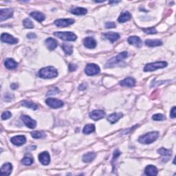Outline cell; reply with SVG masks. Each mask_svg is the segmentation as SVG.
<instances>
[{
    "label": "cell",
    "mask_w": 176,
    "mask_h": 176,
    "mask_svg": "<svg viewBox=\"0 0 176 176\" xmlns=\"http://www.w3.org/2000/svg\"><path fill=\"white\" fill-rule=\"evenodd\" d=\"M38 75L39 77L49 79V78L57 77L58 76V72L57 69L54 67L48 66L41 69L39 72Z\"/></svg>",
    "instance_id": "obj_1"
},
{
    "label": "cell",
    "mask_w": 176,
    "mask_h": 176,
    "mask_svg": "<svg viewBox=\"0 0 176 176\" xmlns=\"http://www.w3.org/2000/svg\"><path fill=\"white\" fill-rule=\"evenodd\" d=\"M158 137H159V132L151 131L147 134H145V135L140 136V137L138 138V141L139 142L141 143V144L148 145L155 142V141L158 138Z\"/></svg>",
    "instance_id": "obj_2"
},
{
    "label": "cell",
    "mask_w": 176,
    "mask_h": 176,
    "mask_svg": "<svg viewBox=\"0 0 176 176\" xmlns=\"http://www.w3.org/2000/svg\"><path fill=\"white\" fill-rule=\"evenodd\" d=\"M128 57V53L127 52H122L117 55L116 57L112 58L106 64V68H113L116 65L119 63L122 60L125 59Z\"/></svg>",
    "instance_id": "obj_3"
},
{
    "label": "cell",
    "mask_w": 176,
    "mask_h": 176,
    "mask_svg": "<svg viewBox=\"0 0 176 176\" xmlns=\"http://www.w3.org/2000/svg\"><path fill=\"white\" fill-rule=\"evenodd\" d=\"M54 35L63 41H74L77 39L76 34L71 32H56L54 33Z\"/></svg>",
    "instance_id": "obj_4"
},
{
    "label": "cell",
    "mask_w": 176,
    "mask_h": 176,
    "mask_svg": "<svg viewBox=\"0 0 176 176\" xmlns=\"http://www.w3.org/2000/svg\"><path fill=\"white\" fill-rule=\"evenodd\" d=\"M168 63L166 61H158L147 64L144 68L145 72H153L156 70L157 69L164 68L167 66Z\"/></svg>",
    "instance_id": "obj_5"
},
{
    "label": "cell",
    "mask_w": 176,
    "mask_h": 176,
    "mask_svg": "<svg viewBox=\"0 0 176 176\" xmlns=\"http://www.w3.org/2000/svg\"><path fill=\"white\" fill-rule=\"evenodd\" d=\"M101 69L98 65L94 63L87 64L85 69V72L87 76H94L100 72Z\"/></svg>",
    "instance_id": "obj_6"
},
{
    "label": "cell",
    "mask_w": 176,
    "mask_h": 176,
    "mask_svg": "<svg viewBox=\"0 0 176 176\" xmlns=\"http://www.w3.org/2000/svg\"><path fill=\"white\" fill-rule=\"evenodd\" d=\"M45 103L49 107L53 109H58L61 108L63 106V102L59 100V99L53 98H48L46 99Z\"/></svg>",
    "instance_id": "obj_7"
},
{
    "label": "cell",
    "mask_w": 176,
    "mask_h": 176,
    "mask_svg": "<svg viewBox=\"0 0 176 176\" xmlns=\"http://www.w3.org/2000/svg\"><path fill=\"white\" fill-rule=\"evenodd\" d=\"M13 15V10L10 8L1 9L0 10V21L3 22L8 19H10Z\"/></svg>",
    "instance_id": "obj_8"
},
{
    "label": "cell",
    "mask_w": 176,
    "mask_h": 176,
    "mask_svg": "<svg viewBox=\"0 0 176 176\" xmlns=\"http://www.w3.org/2000/svg\"><path fill=\"white\" fill-rule=\"evenodd\" d=\"M21 119H22L25 125V126L29 127L30 129H34L36 127L37 122L34 120L32 119L29 116L22 115Z\"/></svg>",
    "instance_id": "obj_9"
},
{
    "label": "cell",
    "mask_w": 176,
    "mask_h": 176,
    "mask_svg": "<svg viewBox=\"0 0 176 176\" xmlns=\"http://www.w3.org/2000/svg\"><path fill=\"white\" fill-rule=\"evenodd\" d=\"M75 23V20L72 19H60L54 21V24L58 27L69 26Z\"/></svg>",
    "instance_id": "obj_10"
},
{
    "label": "cell",
    "mask_w": 176,
    "mask_h": 176,
    "mask_svg": "<svg viewBox=\"0 0 176 176\" xmlns=\"http://www.w3.org/2000/svg\"><path fill=\"white\" fill-rule=\"evenodd\" d=\"M1 40L4 43L9 44H15L18 42V39L8 33H3L1 35Z\"/></svg>",
    "instance_id": "obj_11"
},
{
    "label": "cell",
    "mask_w": 176,
    "mask_h": 176,
    "mask_svg": "<svg viewBox=\"0 0 176 176\" xmlns=\"http://www.w3.org/2000/svg\"><path fill=\"white\" fill-rule=\"evenodd\" d=\"M105 116V112L103 110H94L89 113V117L94 120H98L103 119Z\"/></svg>",
    "instance_id": "obj_12"
},
{
    "label": "cell",
    "mask_w": 176,
    "mask_h": 176,
    "mask_svg": "<svg viewBox=\"0 0 176 176\" xmlns=\"http://www.w3.org/2000/svg\"><path fill=\"white\" fill-rule=\"evenodd\" d=\"M10 142L16 146H22L26 142V138L24 136H16L10 138Z\"/></svg>",
    "instance_id": "obj_13"
},
{
    "label": "cell",
    "mask_w": 176,
    "mask_h": 176,
    "mask_svg": "<svg viewBox=\"0 0 176 176\" xmlns=\"http://www.w3.org/2000/svg\"><path fill=\"white\" fill-rule=\"evenodd\" d=\"M39 160L43 165H48L50 163V154L47 151H43L39 155Z\"/></svg>",
    "instance_id": "obj_14"
},
{
    "label": "cell",
    "mask_w": 176,
    "mask_h": 176,
    "mask_svg": "<svg viewBox=\"0 0 176 176\" xmlns=\"http://www.w3.org/2000/svg\"><path fill=\"white\" fill-rule=\"evenodd\" d=\"M13 166L10 163H5L1 167V175L3 176H8L11 174Z\"/></svg>",
    "instance_id": "obj_15"
},
{
    "label": "cell",
    "mask_w": 176,
    "mask_h": 176,
    "mask_svg": "<svg viewBox=\"0 0 176 176\" xmlns=\"http://www.w3.org/2000/svg\"><path fill=\"white\" fill-rule=\"evenodd\" d=\"M120 85L122 87H134L136 85V81L131 77H127L120 82Z\"/></svg>",
    "instance_id": "obj_16"
},
{
    "label": "cell",
    "mask_w": 176,
    "mask_h": 176,
    "mask_svg": "<svg viewBox=\"0 0 176 176\" xmlns=\"http://www.w3.org/2000/svg\"><path fill=\"white\" fill-rule=\"evenodd\" d=\"M122 116H123V114L122 113H113L112 114L109 115L107 119L110 123L114 124L121 119Z\"/></svg>",
    "instance_id": "obj_17"
},
{
    "label": "cell",
    "mask_w": 176,
    "mask_h": 176,
    "mask_svg": "<svg viewBox=\"0 0 176 176\" xmlns=\"http://www.w3.org/2000/svg\"><path fill=\"white\" fill-rule=\"evenodd\" d=\"M83 44L87 48L93 49V48H96L97 43L96 40L92 37H86L83 41Z\"/></svg>",
    "instance_id": "obj_18"
},
{
    "label": "cell",
    "mask_w": 176,
    "mask_h": 176,
    "mask_svg": "<svg viewBox=\"0 0 176 176\" xmlns=\"http://www.w3.org/2000/svg\"><path fill=\"white\" fill-rule=\"evenodd\" d=\"M45 44L48 49L50 50H54L58 45L57 41L53 38H48L45 41Z\"/></svg>",
    "instance_id": "obj_19"
},
{
    "label": "cell",
    "mask_w": 176,
    "mask_h": 176,
    "mask_svg": "<svg viewBox=\"0 0 176 176\" xmlns=\"http://www.w3.org/2000/svg\"><path fill=\"white\" fill-rule=\"evenodd\" d=\"M128 42L129 43L131 44V45H133L138 48L141 47L142 44V40L140 39V37H136V36H132V37H129Z\"/></svg>",
    "instance_id": "obj_20"
},
{
    "label": "cell",
    "mask_w": 176,
    "mask_h": 176,
    "mask_svg": "<svg viewBox=\"0 0 176 176\" xmlns=\"http://www.w3.org/2000/svg\"><path fill=\"white\" fill-rule=\"evenodd\" d=\"M105 37L110 40L111 42H114V41H117L118 39L120 38V34L119 33H116V32H107V33H105L103 34Z\"/></svg>",
    "instance_id": "obj_21"
},
{
    "label": "cell",
    "mask_w": 176,
    "mask_h": 176,
    "mask_svg": "<svg viewBox=\"0 0 176 176\" xmlns=\"http://www.w3.org/2000/svg\"><path fill=\"white\" fill-rule=\"evenodd\" d=\"M145 173L147 175L155 176L157 175L158 171H157V169L156 167V166L153 165H149L145 168Z\"/></svg>",
    "instance_id": "obj_22"
},
{
    "label": "cell",
    "mask_w": 176,
    "mask_h": 176,
    "mask_svg": "<svg viewBox=\"0 0 176 176\" xmlns=\"http://www.w3.org/2000/svg\"><path fill=\"white\" fill-rule=\"evenodd\" d=\"M6 68L9 69H14L17 68L18 63H17L13 59H7L4 62Z\"/></svg>",
    "instance_id": "obj_23"
},
{
    "label": "cell",
    "mask_w": 176,
    "mask_h": 176,
    "mask_svg": "<svg viewBox=\"0 0 176 176\" xmlns=\"http://www.w3.org/2000/svg\"><path fill=\"white\" fill-rule=\"evenodd\" d=\"M131 18V15L129 12H127V11H125V12H123L120 14V17H119V19H118V21L120 23H125L127 22V21L130 20Z\"/></svg>",
    "instance_id": "obj_24"
},
{
    "label": "cell",
    "mask_w": 176,
    "mask_h": 176,
    "mask_svg": "<svg viewBox=\"0 0 176 176\" xmlns=\"http://www.w3.org/2000/svg\"><path fill=\"white\" fill-rule=\"evenodd\" d=\"M30 15H31L32 17H33L34 19L38 21L39 22H42L43 21H44L45 19L44 14L41 12H32L30 14Z\"/></svg>",
    "instance_id": "obj_25"
},
{
    "label": "cell",
    "mask_w": 176,
    "mask_h": 176,
    "mask_svg": "<svg viewBox=\"0 0 176 176\" xmlns=\"http://www.w3.org/2000/svg\"><path fill=\"white\" fill-rule=\"evenodd\" d=\"M96 155L94 152H89L85 154L83 156V161L84 163H90V162L93 161L96 157Z\"/></svg>",
    "instance_id": "obj_26"
},
{
    "label": "cell",
    "mask_w": 176,
    "mask_h": 176,
    "mask_svg": "<svg viewBox=\"0 0 176 176\" xmlns=\"http://www.w3.org/2000/svg\"><path fill=\"white\" fill-rule=\"evenodd\" d=\"M70 13L76 15H84L87 14V10L86 8H81V7H77L74 9H72L70 10Z\"/></svg>",
    "instance_id": "obj_27"
},
{
    "label": "cell",
    "mask_w": 176,
    "mask_h": 176,
    "mask_svg": "<svg viewBox=\"0 0 176 176\" xmlns=\"http://www.w3.org/2000/svg\"><path fill=\"white\" fill-rule=\"evenodd\" d=\"M146 45L149 47H156V46H160L163 45V42L160 40L156 39V40H151V39H148L145 41Z\"/></svg>",
    "instance_id": "obj_28"
},
{
    "label": "cell",
    "mask_w": 176,
    "mask_h": 176,
    "mask_svg": "<svg viewBox=\"0 0 176 176\" xmlns=\"http://www.w3.org/2000/svg\"><path fill=\"white\" fill-rule=\"evenodd\" d=\"M157 153L164 157H167L169 159V157L171 156V155H172V151H171V150L164 149V148H160V149H159L157 150Z\"/></svg>",
    "instance_id": "obj_29"
},
{
    "label": "cell",
    "mask_w": 176,
    "mask_h": 176,
    "mask_svg": "<svg viewBox=\"0 0 176 176\" xmlns=\"http://www.w3.org/2000/svg\"><path fill=\"white\" fill-rule=\"evenodd\" d=\"M22 106H24L25 107L32 109L33 110H37L38 109V106L37 105H36L35 103H32L31 101H24L22 102Z\"/></svg>",
    "instance_id": "obj_30"
},
{
    "label": "cell",
    "mask_w": 176,
    "mask_h": 176,
    "mask_svg": "<svg viewBox=\"0 0 176 176\" xmlns=\"http://www.w3.org/2000/svg\"><path fill=\"white\" fill-rule=\"evenodd\" d=\"M62 48L67 55H71L73 52V46L68 43H63Z\"/></svg>",
    "instance_id": "obj_31"
},
{
    "label": "cell",
    "mask_w": 176,
    "mask_h": 176,
    "mask_svg": "<svg viewBox=\"0 0 176 176\" xmlns=\"http://www.w3.org/2000/svg\"><path fill=\"white\" fill-rule=\"evenodd\" d=\"M95 131V125L93 124H89L85 125L83 132L85 134H90Z\"/></svg>",
    "instance_id": "obj_32"
},
{
    "label": "cell",
    "mask_w": 176,
    "mask_h": 176,
    "mask_svg": "<svg viewBox=\"0 0 176 176\" xmlns=\"http://www.w3.org/2000/svg\"><path fill=\"white\" fill-rule=\"evenodd\" d=\"M31 136L32 138L35 139H39V138H44L46 137V133L44 131H33L31 132Z\"/></svg>",
    "instance_id": "obj_33"
},
{
    "label": "cell",
    "mask_w": 176,
    "mask_h": 176,
    "mask_svg": "<svg viewBox=\"0 0 176 176\" xmlns=\"http://www.w3.org/2000/svg\"><path fill=\"white\" fill-rule=\"evenodd\" d=\"M33 162L34 160L32 157L30 156H25L22 159V163L25 166H29V165H31V164L33 163Z\"/></svg>",
    "instance_id": "obj_34"
},
{
    "label": "cell",
    "mask_w": 176,
    "mask_h": 176,
    "mask_svg": "<svg viewBox=\"0 0 176 176\" xmlns=\"http://www.w3.org/2000/svg\"><path fill=\"white\" fill-rule=\"evenodd\" d=\"M23 24H24V25L25 28H34V24L33 22H32V21L28 19V18H26V19H25L24 20V22H23Z\"/></svg>",
    "instance_id": "obj_35"
},
{
    "label": "cell",
    "mask_w": 176,
    "mask_h": 176,
    "mask_svg": "<svg viewBox=\"0 0 176 176\" xmlns=\"http://www.w3.org/2000/svg\"><path fill=\"white\" fill-rule=\"evenodd\" d=\"M152 119L154 120H156V121H160V120H164L166 119L165 116L163 114H161V113H157V114H155L152 116Z\"/></svg>",
    "instance_id": "obj_36"
},
{
    "label": "cell",
    "mask_w": 176,
    "mask_h": 176,
    "mask_svg": "<svg viewBox=\"0 0 176 176\" xmlns=\"http://www.w3.org/2000/svg\"><path fill=\"white\" fill-rule=\"evenodd\" d=\"M142 31H144L146 34H154L157 33V31L155 28H149L142 29Z\"/></svg>",
    "instance_id": "obj_37"
},
{
    "label": "cell",
    "mask_w": 176,
    "mask_h": 176,
    "mask_svg": "<svg viewBox=\"0 0 176 176\" xmlns=\"http://www.w3.org/2000/svg\"><path fill=\"white\" fill-rule=\"evenodd\" d=\"M12 116V113L8 111H6L4 113H2L1 114V119L2 120H8Z\"/></svg>",
    "instance_id": "obj_38"
},
{
    "label": "cell",
    "mask_w": 176,
    "mask_h": 176,
    "mask_svg": "<svg viewBox=\"0 0 176 176\" xmlns=\"http://www.w3.org/2000/svg\"><path fill=\"white\" fill-rule=\"evenodd\" d=\"M59 90L57 89V87H54L52 88V89H51L49 92H48L47 95H54V94H57V93H59Z\"/></svg>",
    "instance_id": "obj_39"
},
{
    "label": "cell",
    "mask_w": 176,
    "mask_h": 176,
    "mask_svg": "<svg viewBox=\"0 0 176 176\" xmlns=\"http://www.w3.org/2000/svg\"><path fill=\"white\" fill-rule=\"evenodd\" d=\"M116 26V25L114 22H107L105 24V27L107 28H114Z\"/></svg>",
    "instance_id": "obj_40"
},
{
    "label": "cell",
    "mask_w": 176,
    "mask_h": 176,
    "mask_svg": "<svg viewBox=\"0 0 176 176\" xmlns=\"http://www.w3.org/2000/svg\"><path fill=\"white\" fill-rule=\"evenodd\" d=\"M4 100L6 101H10L11 100H13V99L14 98V96L13 94H6L5 96H4Z\"/></svg>",
    "instance_id": "obj_41"
},
{
    "label": "cell",
    "mask_w": 176,
    "mask_h": 176,
    "mask_svg": "<svg viewBox=\"0 0 176 176\" xmlns=\"http://www.w3.org/2000/svg\"><path fill=\"white\" fill-rule=\"evenodd\" d=\"M175 107H173V108L171 109V113H170V117L172 118V119H175L176 117V113H175Z\"/></svg>",
    "instance_id": "obj_42"
},
{
    "label": "cell",
    "mask_w": 176,
    "mask_h": 176,
    "mask_svg": "<svg viewBox=\"0 0 176 176\" xmlns=\"http://www.w3.org/2000/svg\"><path fill=\"white\" fill-rule=\"evenodd\" d=\"M77 69V66L74 63H71L69 65V70L70 72H74Z\"/></svg>",
    "instance_id": "obj_43"
},
{
    "label": "cell",
    "mask_w": 176,
    "mask_h": 176,
    "mask_svg": "<svg viewBox=\"0 0 176 176\" xmlns=\"http://www.w3.org/2000/svg\"><path fill=\"white\" fill-rule=\"evenodd\" d=\"M27 37L30 39H35L37 37V35L34 33H32V32H31V33L27 34Z\"/></svg>",
    "instance_id": "obj_44"
},
{
    "label": "cell",
    "mask_w": 176,
    "mask_h": 176,
    "mask_svg": "<svg viewBox=\"0 0 176 176\" xmlns=\"http://www.w3.org/2000/svg\"><path fill=\"white\" fill-rule=\"evenodd\" d=\"M78 88H79L80 90H84L87 88V84H86V83H83V84H81L80 85L79 87H78Z\"/></svg>",
    "instance_id": "obj_45"
},
{
    "label": "cell",
    "mask_w": 176,
    "mask_h": 176,
    "mask_svg": "<svg viewBox=\"0 0 176 176\" xmlns=\"http://www.w3.org/2000/svg\"><path fill=\"white\" fill-rule=\"evenodd\" d=\"M10 87H12L13 89H17L18 85L17 84V83H13V84L10 85Z\"/></svg>",
    "instance_id": "obj_46"
},
{
    "label": "cell",
    "mask_w": 176,
    "mask_h": 176,
    "mask_svg": "<svg viewBox=\"0 0 176 176\" xmlns=\"http://www.w3.org/2000/svg\"><path fill=\"white\" fill-rule=\"evenodd\" d=\"M120 1H109V4H116L120 3Z\"/></svg>",
    "instance_id": "obj_47"
}]
</instances>
